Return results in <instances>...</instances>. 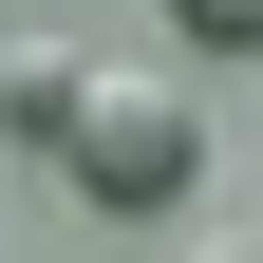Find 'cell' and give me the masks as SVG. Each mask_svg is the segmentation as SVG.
<instances>
[{
	"instance_id": "obj_1",
	"label": "cell",
	"mask_w": 263,
	"mask_h": 263,
	"mask_svg": "<svg viewBox=\"0 0 263 263\" xmlns=\"http://www.w3.org/2000/svg\"><path fill=\"white\" fill-rule=\"evenodd\" d=\"M57 188H94L113 226L188 207V188H207V113H188V76L113 57V76H94V113H76V151H57Z\"/></svg>"
},
{
	"instance_id": "obj_2",
	"label": "cell",
	"mask_w": 263,
	"mask_h": 263,
	"mask_svg": "<svg viewBox=\"0 0 263 263\" xmlns=\"http://www.w3.org/2000/svg\"><path fill=\"white\" fill-rule=\"evenodd\" d=\"M76 113H94V76H76L57 38H19V57H0V132H19V151H76Z\"/></svg>"
},
{
	"instance_id": "obj_3",
	"label": "cell",
	"mask_w": 263,
	"mask_h": 263,
	"mask_svg": "<svg viewBox=\"0 0 263 263\" xmlns=\"http://www.w3.org/2000/svg\"><path fill=\"white\" fill-rule=\"evenodd\" d=\"M170 38H226V57H263V0H170Z\"/></svg>"
}]
</instances>
